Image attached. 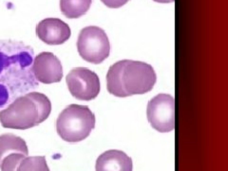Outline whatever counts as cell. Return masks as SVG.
<instances>
[{"label":"cell","mask_w":228,"mask_h":171,"mask_svg":"<svg viewBox=\"0 0 228 171\" xmlns=\"http://www.w3.org/2000/svg\"><path fill=\"white\" fill-rule=\"evenodd\" d=\"M95 169L96 171H132V160L122 150H107L97 158Z\"/></svg>","instance_id":"cell-10"},{"label":"cell","mask_w":228,"mask_h":171,"mask_svg":"<svg viewBox=\"0 0 228 171\" xmlns=\"http://www.w3.org/2000/svg\"><path fill=\"white\" fill-rule=\"evenodd\" d=\"M12 153H21L28 156L29 150L26 142L19 136L14 134L0 135V165L3 159Z\"/></svg>","instance_id":"cell-11"},{"label":"cell","mask_w":228,"mask_h":171,"mask_svg":"<svg viewBox=\"0 0 228 171\" xmlns=\"http://www.w3.org/2000/svg\"><path fill=\"white\" fill-rule=\"evenodd\" d=\"M157 80L154 69L147 63L122 60L114 63L106 74V86L110 94L127 97L150 91Z\"/></svg>","instance_id":"cell-2"},{"label":"cell","mask_w":228,"mask_h":171,"mask_svg":"<svg viewBox=\"0 0 228 171\" xmlns=\"http://www.w3.org/2000/svg\"><path fill=\"white\" fill-rule=\"evenodd\" d=\"M70 92L74 98L82 101H90L100 92L98 75L87 68H76L70 71L66 78Z\"/></svg>","instance_id":"cell-7"},{"label":"cell","mask_w":228,"mask_h":171,"mask_svg":"<svg viewBox=\"0 0 228 171\" xmlns=\"http://www.w3.org/2000/svg\"><path fill=\"white\" fill-rule=\"evenodd\" d=\"M25 157L27 156L21 153H12L3 159L0 169L1 171H16L19 164Z\"/></svg>","instance_id":"cell-14"},{"label":"cell","mask_w":228,"mask_h":171,"mask_svg":"<svg viewBox=\"0 0 228 171\" xmlns=\"http://www.w3.org/2000/svg\"><path fill=\"white\" fill-rule=\"evenodd\" d=\"M51 111V101L45 94L28 92L0 111V124L5 128L29 129L44 122Z\"/></svg>","instance_id":"cell-3"},{"label":"cell","mask_w":228,"mask_h":171,"mask_svg":"<svg viewBox=\"0 0 228 171\" xmlns=\"http://www.w3.org/2000/svg\"><path fill=\"white\" fill-rule=\"evenodd\" d=\"M34 51L14 40H0V108L38 87L32 72Z\"/></svg>","instance_id":"cell-1"},{"label":"cell","mask_w":228,"mask_h":171,"mask_svg":"<svg viewBox=\"0 0 228 171\" xmlns=\"http://www.w3.org/2000/svg\"><path fill=\"white\" fill-rule=\"evenodd\" d=\"M175 100L169 94L160 93L147 104V120L154 129L162 133L175 128Z\"/></svg>","instance_id":"cell-6"},{"label":"cell","mask_w":228,"mask_h":171,"mask_svg":"<svg viewBox=\"0 0 228 171\" xmlns=\"http://www.w3.org/2000/svg\"><path fill=\"white\" fill-rule=\"evenodd\" d=\"M101 1L106 7L116 9V8H120L124 5H126L129 0H101Z\"/></svg>","instance_id":"cell-15"},{"label":"cell","mask_w":228,"mask_h":171,"mask_svg":"<svg viewBox=\"0 0 228 171\" xmlns=\"http://www.w3.org/2000/svg\"><path fill=\"white\" fill-rule=\"evenodd\" d=\"M32 72L37 80L43 84L58 83L63 77V68L60 60L51 52H41L32 62Z\"/></svg>","instance_id":"cell-8"},{"label":"cell","mask_w":228,"mask_h":171,"mask_svg":"<svg viewBox=\"0 0 228 171\" xmlns=\"http://www.w3.org/2000/svg\"><path fill=\"white\" fill-rule=\"evenodd\" d=\"M95 127L94 113L87 106L70 105L58 116L56 131L66 142L77 143L88 137Z\"/></svg>","instance_id":"cell-4"},{"label":"cell","mask_w":228,"mask_h":171,"mask_svg":"<svg viewBox=\"0 0 228 171\" xmlns=\"http://www.w3.org/2000/svg\"><path fill=\"white\" fill-rule=\"evenodd\" d=\"M16 171H50V169L44 156H30L21 161Z\"/></svg>","instance_id":"cell-13"},{"label":"cell","mask_w":228,"mask_h":171,"mask_svg":"<svg viewBox=\"0 0 228 171\" xmlns=\"http://www.w3.org/2000/svg\"><path fill=\"white\" fill-rule=\"evenodd\" d=\"M77 49L80 56L87 62L100 64L110 52V44L105 30L96 26H88L81 29Z\"/></svg>","instance_id":"cell-5"},{"label":"cell","mask_w":228,"mask_h":171,"mask_svg":"<svg viewBox=\"0 0 228 171\" xmlns=\"http://www.w3.org/2000/svg\"><path fill=\"white\" fill-rule=\"evenodd\" d=\"M36 35L48 45H61L71 35L69 25L58 18H46L36 25Z\"/></svg>","instance_id":"cell-9"},{"label":"cell","mask_w":228,"mask_h":171,"mask_svg":"<svg viewBox=\"0 0 228 171\" xmlns=\"http://www.w3.org/2000/svg\"><path fill=\"white\" fill-rule=\"evenodd\" d=\"M92 0H60V10L68 18H78L89 10Z\"/></svg>","instance_id":"cell-12"}]
</instances>
